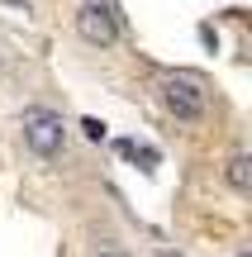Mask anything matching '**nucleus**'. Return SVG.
<instances>
[{"label":"nucleus","instance_id":"f257e3e1","mask_svg":"<svg viewBox=\"0 0 252 257\" xmlns=\"http://www.w3.org/2000/svg\"><path fill=\"white\" fill-rule=\"evenodd\" d=\"M162 105H167V110L176 114V119L195 124V119H205V110H209V95H205V86H200L195 76L176 72V76H167V81H162Z\"/></svg>","mask_w":252,"mask_h":257},{"label":"nucleus","instance_id":"f03ea898","mask_svg":"<svg viewBox=\"0 0 252 257\" xmlns=\"http://www.w3.org/2000/svg\"><path fill=\"white\" fill-rule=\"evenodd\" d=\"M62 138H67L62 114H53V110H24V143H29L34 157H57V153H62Z\"/></svg>","mask_w":252,"mask_h":257},{"label":"nucleus","instance_id":"7ed1b4c3","mask_svg":"<svg viewBox=\"0 0 252 257\" xmlns=\"http://www.w3.org/2000/svg\"><path fill=\"white\" fill-rule=\"evenodd\" d=\"M76 34L91 48H110V43H119V19H114V10L105 0H86L76 10Z\"/></svg>","mask_w":252,"mask_h":257},{"label":"nucleus","instance_id":"20e7f679","mask_svg":"<svg viewBox=\"0 0 252 257\" xmlns=\"http://www.w3.org/2000/svg\"><path fill=\"white\" fill-rule=\"evenodd\" d=\"M224 181L233 186V191H252V157H247V153H233V157H228Z\"/></svg>","mask_w":252,"mask_h":257},{"label":"nucleus","instance_id":"39448f33","mask_svg":"<svg viewBox=\"0 0 252 257\" xmlns=\"http://www.w3.org/2000/svg\"><path fill=\"white\" fill-rule=\"evenodd\" d=\"M81 128H86V138H105V124L100 119H81Z\"/></svg>","mask_w":252,"mask_h":257},{"label":"nucleus","instance_id":"423d86ee","mask_svg":"<svg viewBox=\"0 0 252 257\" xmlns=\"http://www.w3.org/2000/svg\"><path fill=\"white\" fill-rule=\"evenodd\" d=\"M95 257H129V252H119V248H105V252H95Z\"/></svg>","mask_w":252,"mask_h":257},{"label":"nucleus","instance_id":"0eeeda50","mask_svg":"<svg viewBox=\"0 0 252 257\" xmlns=\"http://www.w3.org/2000/svg\"><path fill=\"white\" fill-rule=\"evenodd\" d=\"M238 257H252V252H238Z\"/></svg>","mask_w":252,"mask_h":257}]
</instances>
